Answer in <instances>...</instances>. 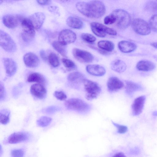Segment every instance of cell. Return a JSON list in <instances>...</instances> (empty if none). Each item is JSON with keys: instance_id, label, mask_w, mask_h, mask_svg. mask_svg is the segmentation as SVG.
<instances>
[{"instance_id": "6da1fadb", "label": "cell", "mask_w": 157, "mask_h": 157, "mask_svg": "<svg viewBox=\"0 0 157 157\" xmlns=\"http://www.w3.org/2000/svg\"><path fill=\"white\" fill-rule=\"evenodd\" d=\"M76 7L82 14L91 18H99L105 14L106 11L104 3L99 1L78 2Z\"/></svg>"}, {"instance_id": "7a4b0ae2", "label": "cell", "mask_w": 157, "mask_h": 157, "mask_svg": "<svg viewBox=\"0 0 157 157\" xmlns=\"http://www.w3.org/2000/svg\"><path fill=\"white\" fill-rule=\"evenodd\" d=\"M66 108L69 110L80 113H84L90 109L89 105L83 100L77 98H70L64 103Z\"/></svg>"}, {"instance_id": "3957f363", "label": "cell", "mask_w": 157, "mask_h": 157, "mask_svg": "<svg viewBox=\"0 0 157 157\" xmlns=\"http://www.w3.org/2000/svg\"><path fill=\"white\" fill-rule=\"evenodd\" d=\"M82 83L86 92L85 98L87 100L95 99L100 94L101 89L97 82L85 78Z\"/></svg>"}, {"instance_id": "277c9868", "label": "cell", "mask_w": 157, "mask_h": 157, "mask_svg": "<svg viewBox=\"0 0 157 157\" xmlns=\"http://www.w3.org/2000/svg\"><path fill=\"white\" fill-rule=\"evenodd\" d=\"M115 16L117 27L121 29H124L129 25L131 18L129 14L125 10L117 9L112 13Z\"/></svg>"}, {"instance_id": "5b68a950", "label": "cell", "mask_w": 157, "mask_h": 157, "mask_svg": "<svg viewBox=\"0 0 157 157\" xmlns=\"http://www.w3.org/2000/svg\"><path fill=\"white\" fill-rule=\"evenodd\" d=\"M0 44L5 51L9 52H15L17 49V46L11 37L3 30L0 31Z\"/></svg>"}, {"instance_id": "8992f818", "label": "cell", "mask_w": 157, "mask_h": 157, "mask_svg": "<svg viewBox=\"0 0 157 157\" xmlns=\"http://www.w3.org/2000/svg\"><path fill=\"white\" fill-rule=\"evenodd\" d=\"M132 26L134 31L137 33L142 35L150 34L151 28L149 25L144 20L137 18L133 20Z\"/></svg>"}, {"instance_id": "52a82bcc", "label": "cell", "mask_w": 157, "mask_h": 157, "mask_svg": "<svg viewBox=\"0 0 157 157\" xmlns=\"http://www.w3.org/2000/svg\"><path fill=\"white\" fill-rule=\"evenodd\" d=\"M76 34L69 29H64L59 33L58 41L61 44L66 45L74 43L76 40Z\"/></svg>"}, {"instance_id": "ba28073f", "label": "cell", "mask_w": 157, "mask_h": 157, "mask_svg": "<svg viewBox=\"0 0 157 157\" xmlns=\"http://www.w3.org/2000/svg\"><path fill=\"white\" fill-rule=\"evenodd\" d=\"M72 53L74 57L82 63H90L94 59V57L91 53L83 50L75 48L73 50Z\"/></svg>"}, {"instance_id": "9c48e42d", "label": "cell", "mask_w": 157, "mask_h": 157, "mask_svg": "<svg viewBox=\"0 0 157 157\" xmlns=\"http://www.w3.org/2000/svg\"><path fill=\"white\" fill-rule=\"evenodd\" d=\"M30 137L29 134L27 132H14L8 137L7 142L10 144H16L25 142L29 140Z\"/></svg>"}, {"instance_id": "30bf717a", "label": "cell", "mask_w": 157, "mask_h": 157, "mask_svg": "<svg viewBox=\"0 0 157 157\" xmlns=\"http://www.w3.org/2000/svg\"><path fill=\"white\" fill-rule=\"evenodd\" d=\"M30 92L33 96L40 99H43L46 97L47 90L45 87L40 83L32 85L30 88Z\"/></svg>"}, {"instance_id": "8fae6325", "label": "cell", "mask_w": 157, "mask_h": 157, "mask_svg": "<svg viewBox=\"0 0 157 157\" xmlns=\"http://www.w3.org/2000/svg\"><path fill=\"white\" fill-rule=\"evenodd\" d=\"M107 85L108 91L111 93L117 91L124 86L123 82L115 76L109 77L108 80Z\"/></svg>"}, {"instance_id": "7c38bea8", "label": "cell", "mask_w": 157, "mask_h": 157, "mask_svg": "<svg viewBox=\"0 0 157 157\" xmlns=\"http://www.w3.org/2000/svg\"><path fill=\"white\" fill-rule=\"evenodd\" d=\"M2 62L6 75L9 77L13 76L17 70V65L16 62L12 59L8 58H3Z\"/></svg>"}, {"instance_id": "4fadbf2b", "label": "cell", "mask_w": 157, "mask_h": 157, "mask_svg": "<svg viewBox=\"0 0 157 157\" xmlns=\"http://www.w3.org/2000/svg\"><path fill=\"white\" fill-rule=\"evenodd\" d=\"M31 22L34 29H39L42 25L45 18L44 14L42 12L35 13L27 17Z\"/></svg>"}, {"instance_id": "5bb4252c", "label": "cell", "mask_w": 157, "mask_h": 157, "mask_svg": "<svg viewBox=\"0 0 157 157\" xmlns=\"http://www.w3.org/2000/svg\"><path fill=\"white\" fill-rule=\"evenodd\" d=\"M20 20V17L18 16L10 14L5 15L2 18L4 25L10 29L14 28L17 26Z\"/></svg>"}, {"instance_id": "9a60e30c", "label": "cell", "mask_w": 157, "mask_h": 157, "mask_svg": "<svg viewBox=\"0 0 157 157\" xmlns=\"http://www.w3.org/2000/svg\"><path fill=\"white\" fill-rule=\"evenodd\" d=\"M146 100V97L141 96L136 98L132 106V113L133 116L140 115L142 112Z\"/></svg>"}, {"instance_id": "2e32d148", "label": "cell", "mask_w": 157, "mask_h": 157, "mask_svg": "<svg viewBox=\"0 0 157 157\" xmlns=\"http://www.w3.org/2000/svg\"><path fill=\"white\" fill-rule=\"evenodd\" d=\"M23 61L26 66L29 68H35L39 64L40 61L38 57L35 54L29 52L23 56Z\"/></svg>"}, {"instance_id": "e0dca14e", "label": "cell", "mask_w": 157, "mask_h": 157, "mask_svg": "<svg viewBox=\"0 0 157 157\" xmlns=\"http://www.w3.org/2000/svg\"><path fill=\"white\" fill-rule=\"evenodd\" d=\"M85 76L82 73L78 72H74L69 74L67 79L70 84L74 87H77L78 85L83 83Z\"/></svg>"}, {"instance_id": "ac0fdd59", "label": "cell", "mask_w": 157, "mask_h": 157, "mask_svg": "<svg viewBox=\"0 0 157 157\" xmlns=\"http://www.w3.org/2000/svg\"><path fill=\"white\" fill-rule=\"evenodd\" d=\"M86 69L90 74L97 76L104 75L106 72L105 68L98 64H90L86 66Z\"/></svg>"}, {"instance_id": "d6986e66", "label": "cell", "mask_w": 157, "mask_h": 157, "mask_svg": "<svg viewBox=\"0 0 157 157\" xmlns=\"http://www.w3.org/2000/svg\"><path fill=\"white\" fill-rule=\"evenodd\" d=\"M125 92L129 96H131L136 92L142 90L143 88L140 84L131 81H125Z\"/></svg>"}, {"instance_id": "ffe728a7", "label": "cell", "mask_w": 157, "mask_h": 157, "mask_svg": "<svg viewBox=\"0 0 157 157\" xmlns=\"http://www.w3.org/2000/svg\"><path fill=\"white\" fill-rule=\"evenodd\" d=\"M119 50L124 53H129L134 51L136 48L135 44L131 42L122 40L119 42L118 44Z\"/></svg>"}, {"instance_id": "44dd1931", "label": "cell", "mask_w": 157, "mask_h": 157, "mask_svg": "<svg viewBox=\"0 0 157 157\" xmlns=\"http://www.w3.org/2000/svg\"><path fill=\"white\" fill-rule=\"evenodd\" d=\"M136 67L139 71H148L154 69L155 67V65L153 62L151 61L143 60L137 63Z\"/></svg>"}, {"instance_id": "7402d4cb", "label": "cell", "mask_w": 157, "mask_h": 157, "mask_svg": "<svg viewBox=\"0 0 157 157\" xmlns=\"http://www.w3.org/2000/svg\"><path fill=\"white\" fill-rule=\"evenodd\" d=\"M90 26L94 27L102 32L111 35L115 36L117 34L114 30L107 27L105 25L97 22H92L90 23Z\"/></svg>"}, {"instance_id": "603a6c76", "label": "cell", "mask_w": 157, "mask_h": 157, "mask_svg": "<svg viewBox=\"0 0 157 157\" xmlns=\"http://www.w3.org/2000/svg\"><path fill=\"white\" fill-rule=\"evenodd\" d=\"M111 69L118 73L124 72L126 69L125 63L120 59H116L112 62L111 64Z\"/></svg>"}, {"instance_id": "cb8c5ba5", "label": "cell", "mask_w": 157, "mask_h": 157, "mask_svg": "<svg viewBox=\"0 0 157 157\" xmlns=\"http://www.w3.org/2000/svg\"><path fill=\"white\" fill-rule=\"evenodd\" d=\"M66 23L69 27L75 29H80L83 25L82 21L80 19L75 17H69L66 20Z\"/></svg>"}, {"instance_id": "d4e9b609", "label": "cell", "mask_w": 157, "mask_h": 157, "mask_svg": "<svg viewBox=\"0 0 157 157\" xmlns=\"http://www.w3.org/2000/svg\"><path fill=\"white\" fill-rule=\"evenodd\" d=\"M45 80L42 75L37 72L30 73L27 79V81L29 82H36L41 84L45 83Z\"/></svg>"}, {"instance_id": "484cf974", "label": "cell", "mask_w": 157, "mask_h": 157, "mask_svg": "<svg viewBox=\"0 0 157 157\" xmlns=\"http://www.w3.org/2000/svg\"><path fill=\"white\" fill-rule=\"evenodd\" d=\"M98 46L101 49L107 52L112 51L114 49V45L111 41L101 40L98 43Z\"/></svg>"}, {"instance_id": "4316f807", "label": "cell", "mask_w": 157, "mask_h": 157, "mask_svg": "<svg viewBox=\"0 0 157 157\" xmlns=\"http://www.w3.org/2000/svg\"><path fill=\"white\" fill-rule=\"evenodd\" d=\"M10 112L8 109H4L0 111V122L3 125L8 124L10 120Z\"/></svg>"}, {"instance_id": "83f0119b", "label": "cell", "mask_w": 157, "mask_h": 157, "mask_svg": "<svg viewBox=\"0 0 157 157\" xmlns=\"http://www.w3.org/2000/svg\"><path fill=\"white\" fill-rule=\"evenodd\" d=\"M52 46L62 56H67V51L65 45L61 44L58 41H54L52 43Z\"/></svg>"}, {"instance_id": "f1b7e54d", "label": "cell", "mask_w": 157, "mask_h": 157, "mask_svg": "<svg viewBox=\"0 0 157 157\" xmlns=\"http://www.w3.org/2000/svg\"><path fill=\"white\" fill-rule=\"evenodd\" d=\"M48 60L50 64L54 67H58L59 64L58 56L54 52L50 53L48 56Z\"/></svg>"}, {"instance_id": "f546056e", "label": "cell", "mask_w": 157, "mask_h": 157, "mask_svg": "<svg viewBox=\"0 0 157 157\" xmlns=\"http://www.w3.org/2000/svg\"><path fill=\"white\" fill-rule=\"evenodd\" d=\"M52 119L47 116H42L40 117L36 121L37 125L39 127H44L48 125L51 123Z\"/></svg>"}, {"instance_id": "4dcf8cb0", "label": "cell", "mask_w": 157, "mask_h": 157, "mask_svg": "<svg viewBox=\"0 0 157 157\" xmlns=\"http://www.w3.org/2000/svg\"><path fill=\"white\" fill-rule=\"evenodd\" d=\"M145 9L150 11L157 14V1H149L145 5Z\"/></svg>"}, {"instance_id": "1f68e13d", "label": "cell", "mask_w": 157, "mask_h": 157, "mask_svg": "<svg viewBox=\"0 0 157 157\" xmlns=\"http://www.w3.org/2000/svg\"><path fill=\"white\" fill-rule=\"evenodd\" d=\"M62 62L64 66L69 71L74 70L76 68V66L75 63L70 59L63 58Z\"/></svg>"}, {"instance_id": "d6a6232c", "label": "cell", "mask_w": 157, "mask_h": 157, "mask_svg": "<svg viewBox=\"0 0 157 157\" xmlns=\"http://www.w3.org/2000/svg\"><path fill=\"white\" fill-rule=\"evenodd\" d=\"M149 25L151 29L157 32V14L153 15L149 20Z\"/></svg>"}, {"instance_id": "836d02e7", "label": "cell", "mask_w": 157, "mask_h": 157, "mask_svg": "<svg viewBox=\"0 0 157 157\" xmlns=\"http://www.w3.org/2000/svg\"><path fill=\"white\" fill-rule=\"evenodd\" d=\"M81 37L84 41L89 43L93 42L96 40V38L94 36L88 33H82L81 35Z\"/></svg>"}, {"instance_id": "e575fe53", "label": "cell", "mask_w": 157, "mask_h": 157, "mask_svg": "<svg viewBox=\"0 0 157 157\" xmlns=\"http://www.w3.org/2000/svg\"><path fill=\"white\" fill-rule=\"evenodd\" d=\"M104 23L106 25L113 24L116 21V18L114 15L112 13L105 17L104 19Z\"/></svg>"}, {"instance_id": "d590c367", "label": "cell", "mask_w": 157, "mask_h": 157, "mask_svg": "<svg viewBox=\"0 0 157 157\" xmlns=\"http://www.w3.org/2000/svg\"><path fill=\"white\" fill-rule=\"evenodd\" d=\"M25 153L21 149H15L11 152V157H24Z\"/></svg>"}, {"instance_id": "8d00e7d4", "label": "cell", "mask_w": 157, "mask_h": 157, "mask_svg": "<svg viewBox=\"0 0 157 157\" xmlns=\"http://www.w3.org/2000/svg\"><path fill=\"white\" fill-rule=\"evenodd\" d=\"M54 95L56 98L60 101L64 100L67 98V96L65 93L61 91H55Z\"/></svg>"}, {"instance_id": "74e56055", "label": "cell", "mask_w": 157, "mask_h": 157, "mask_svg": "<svg viewBox=\"0 0 157 157\" xmlns=\"http://www.w3.org/2000/svg\"><path fill=\"white\" fill-rule=\"evenodd\" d=\"M113 124L117 128L118 132L120 133H124L128 130L127 127L124 125H120L112 122Z\"/></svg>"}, {"instance_id": "f35d334b", "label": "cell", "mask_w": 157, "mask_h": 157, "mask_svg": "<svg viewBox=\"0 0 157 157\" xmlns=\"http://www.w3.org/2000/svg\"><path fill=\"white\" fill-rule=\"evenodd\" d=\"M0 100L1 101H3L6 99V93L4 85L2 82H0Z\"/></svg>"}, {"instance_id": "ab89813d", "label": "cell", "mask_w": 157, "mask_h": 157, "mask_svg": "<svg viewBox=\"0 0 157 157\" xmlns=\"http://www.w3.org/2000/svg\"><path fill=\"white\" fill-rule=\"evenodd\" d=\"M91 30L97 36L101 37H104L106 36V34L101 32L96 28L90 26Z\"/></svg>"}, {"instance_id": "60d3db41", "label": "cell", "mask_w": 157, "mask_h": 157, "mask_svg": "<svg viewBox=\"0 0 157 157\" xmlns=\"http://www.w3.org/2000/svg\"><path fill=\"white\" fill-rule=\"evenodd\" d=\"M58 109V107L55 106H51L45 109L44 110V112L47 113L51 114L56 112Z\"/></svg>"}, {"instance_id": "b9f144b4", "label": "cell", "mask_w": 157, "mask_h": 157, "mask_svg": "<svg viewBox=\"0 0 157 157\" xmlns=\"http://www.w3.org/2000/svg\"><path fill=\"white\" fill-rule=\"evenodd\" d=\"M38 3L41 5H46L49 4L51 2L50 0H37Z\"/></svg>"}, {"instance_id": "7bdbcfd3", "label": "cell", "mask_w": 157, "mask_h": 157, "mask_svg": "<svg viewBox=\"0 0 157 157\" xmlns=\"http://www.w3.org/2000/svg\"><path fill=\"white\" fill-rule=\"evenodd\" d=\"M40 56L41 58L44 60L47 59V56L46 53L43 50H41L40 52Z\"/></svg>"}, {"instance_id": "ee69618b", "label": "cell", "mask_w": 157, "mask_h": 157, "mask_svg": "<svg viewBox=\"0 0 157 157\" xmlns=\"http://www.w3.org/2000/svg\"><path fill=\"white\" fill-rule=\"evenodd\" d=\"M113 157H126L124 154L121 152H119L115 154Z\"/></svg>"}, {"instance_id": "f6af8a7d", "label": "cell", "mask_w": 157, "mask_h": 157, "mask_svg": "<svg viewBox=\"0 0 157 157\" xmlns=\"http://www.w3.org/2000/svg\"><path fill=\"white\" fill-rule=\"evenodd\" d=\"M151 45L155 48H157V42L151 44Z\"/></svg>"}, {"instance_id": "bcb514c9", "label": "cell", "mask_w": 157, "mask_h": 157, "mask_svg": "<svg viewBox=\"0 0 157 157\" xmlns=\"http://www.w3.org/2000/svg\"><path fill=\"white\" fill-rule=\"evenodd\" d=\"M153 115L154 116H157V111H154L153 113Z\"/></svg>"}]
</instances>
